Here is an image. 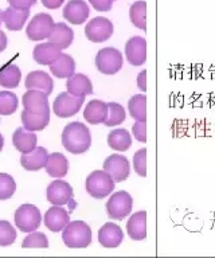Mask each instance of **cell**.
<instances>
[{"instance_id":"1","label":"cell","mask_w":215,"mask_h":258,"mask_svg":"<svg viewBox=\"0 0 215 258\" xmlns=\"http://www.w3.org/2000/svg\"><path fill=\"white\" fill-rule=\"evenodd\" d=\"M62 144L70 153L81 155L92 145V133L85 124L74 121L66 125L63 129Z\"/></svg>"},{"instance_id":"2","label":"cell","mask_w":215,"mask_h":258,"mask_svg":"<svg viewBox=\"0 0 215 258\" xmlns=\"http://www.w3.org/2000/svg\"><path fill=\"white\" fill-rule=\"evenodd\" d=\"M65 245L71 249H84L92 242V229L84 221L69 222L62 233Z\"/></svg>"},{"instance_id":"3","label":"cell","mask_w":215,"mask_h":258,"mask_svg":"<svg viewBox=\"0 0 215 258\" xmlns=\"http://www.w3.org/2000/svg\"><path fill=\"white\" fill-rule=\"evenodd\" d=\"M116 181L105 171H93L86 177V191L90 197L104 199L113 192Z\"/></svg>"},{"instance_id":"4","label":"cell","mask_w":215,"mask_h":258,"mask_svg":"<svg viewBox=\"0 0 215 258\" xmlns=\"http://www.w3.org/2000/svg\"><path fill=\"white\" fill-rule=\"evenodd\" d=\"M132 207H133V199L126 191H117L112 194L106 202L108 217L116 221H121L128 217L132 213Z\"/></svg>"},{"instance_id":"5","label":"cell","mask_w":215,"mask_h":258,"mask_svg":"<svg viewBox=\"0 0 215 258\" xmlns=\"http://www.w3.org/2000/svg\"><path fill=\"white\" fill-rule=\"evenodd\" d=\"M85 96H74L69 92L59 93L53 104V110L61 118L76 116L82 108Z\"/></svg>"},{"instance_id":"6","label":"cell","mask_w":215,"mask_h":258,"mask_svg":"<svg viewBox=\"0 0 215 258\" xmlns=\"http://www.w3.org/2000/svg\"><path fill=\"white\" fill-rule=\"evenodd\" d=\"M96 66L105 76H113L122 68V54L114 47L101 48L96 55Z\"/></svg>"},{"instance_id":"7","label":"cell","mask_w":215,"mask_h":258,"mask_svg":"<svg viewBox=\"0 0 215 258\" xmlns=\"http://www.w3.org/2000/svg\"><path fill=\"white\" fill-rule=\"evenodd\" d=\"M42 215L38 207L26 203L15 211V223L23 233H31L41 226Z\"/></svg>"},{"instance_id":"8","label":"cell","mask_w":215,"mask_h":258,"mask_svg":"<svg viewBox=\"0 0 215 258\" xmlns=\"http://www.w3.org/2000/svg\"><path fill=\"white\" fill-rule=\"evenodd\" d=\"M86 38L93 43H102L113 35V23L108 18H94L86 24L85 27Z\"/></svg>"},{"instance_id":"9","label":"cell","mask_w":215,"mask_h":258,"mask_svg":"<svg viewBox=\"0 0 215 258\" xmlns=\"http://www.w3.org/2000/svg\"><path fill=\"white\" fill-rule=\"evenodd\" d=\"M47 201L51 205L55 206H63V205H71L74 209L73 201V188L71 185L65 180H54L51 181L47 187V192H46Z\"/></svg>"},{"instance_id":"10","label":"cell","mask_w":215,"mask_h":258,"mask_svg":"<svg viewBox=\"0 0 215 258\" xmlns=\"http://www.w3.org/2000/svg\"><path fill=\"white\" fill-rule=\"evenodd\" d=\"M54 20L49 14H38L27 26L26 34L30 40H43L49 38L54 27Z\"/></svg>"},{"instance_id":"11","label":"cell","mask_w":215,"mask_h":258,"mask_svg":"<svg viewBox=\"0 0 215 258\" xmlns=\"http://www.w3.org/2000/svg\"><path fill=\"white\" fill-rule=\"evenodd\" d=\"M104 171L109 173L113 177V180L117 183L126 180L130 175L129 160L122 155L113 153L106 157L104 161Z\"/></svg>"},{"instance_id":"12","label":"cell","mask_w":215,"mask_h":258,"mask_svg":"<svg viewBox=\"0 0 215 258\" xmlns=\"http://www.w3.org/2000/svg\"><path fill=\"white\" fill-rule=\"evenodd\" d=\"M126 59L132 66H141L147 60V40L142 36H132L125 43Z\"/></svg>"},{"instance_id":"13","label":"cell","mask_w":215,"mask_h":258,"mask_svg":"<svg viewBox=\"0 0 215 258\" xmlns=\"http://www.w3.org/2000/svg\"><path fill=\"white\" fill-rule=\"evenodd\" d=\"M23 106L33 113L50 112V105L47 94L38 89H27L23 96Z\"/></svg>"},{"instance_id":"14","label":"cell","mask_w":215,"mask_h":258,"mask_svg":"<svg viewBox=\"0 0 215 258\" xmlns=\"http://www.w3.org/2000/svg\"><path fill=\"white\" fill-rule=\"evenodd\" d=\"M89 14L90 8L85 0H70L63 8V18L71 24L85 23Z\"/></svg>"},{"instance_id":"15","label":"cell","mask_w":215,"mask_h":258,"mask_svg":"<svg viewBox=\"0 0 215 258\" xmlns=\"http://www.w3.org/2000/svg\"><path fill=\"white\" fill-rule=\"evenodd\" d=\"M124 239V233L121 227L116 223L108 222L98 230V241L106 249H114L121 245Z\"/></svg>"},{"instance_id":"16","label":"cell","mask_w":215,"mask_h":258,"mask_svg":"<svg viewBox=\"0 0 215 258\" xmlns=\"http://www.w3.org/2000/svg\"><path fill=\"white\" fill-rule=\"evenodd\" d=\"M70 222V215L62 206H55L50 207L46 211L45 225L50 231L58 233L66 227V225Z\"/></svg>"},{"instance_id":"17","label":"cell","mask_w":215,"mask_h":258,"mask_svg":"<svg viewBox=\"0 0 215 258\" xmlns=\"http://www.w3.org/2000/svg\"><path fill=\"white\" fill-rule=\"evenodd\" d=\"M47 157H49L47 149L43 147H35V149H33L31 152L22 153L21 164L27 171H39L47 163Z\"/></svg>"},{"instance_id":"18","label":"cell","mask_w":215,"mask_h":258,"mask_svg":"<svg viewBox=\"0 0 215 258\" xmlns=\"http://www.w3.org/2000/svg\"><path fill=\"white\" fill-rule=\"evenodd\" d=\"M126 231L130 239L142 241L147 238V211H137L126 222Z\"/></svg>"},{"instance_id":"19","label":"cell","mask_w":215,"mask_h":258,"mask_svg":"<svg viewBox=\"0 0 215 258\" xmlns=\"http://www.w3.org/2000/svg\"><path fill=\"white\" fill-rule=\"evenodd\" d=\"M50 43H53L54 46L59 50H65L73 43L74 32L73 30L65 23H57L54 24L53 31L47 38Z\"/></svg>"},{"instance_id":"20","label":"cell","mask_w":215,"mask_h":258,"mask_svg":"<svg viewBox=\"0 0 215 258\" xmlns=\"http://www.w3.org/2000/svg\"><path fill=\"white\" fill-rule=\"evenodd\" d=\"M30 10H19V8L9 7L3 12V23L11 31H19L25 26V22L29 19Z\"/></svg>"},{"instance_id":"21","label":"cell","mask_w":215,"mask_h":258,"mask_svg":"<svg viewBox=\"0 0 215 258\" xmlns=\"http://www.w3.org/2000/svg\"><path fill=\"white\" fill-rule=\"evenodd\" d=\"M108 114V104L101 100H92L84 110V118L89 124H104Z\"/></svg>"},{"instance_id":"22","label":"cell","mask_w":215,"mask_h":258,"mask_svg":"<svg viewBox=\"0 0 215 258\" xmlns=\"http://www.w3.org/2000/svg\"><path fill=\"white\" fill-rule=\"evenodd\" d=\"M37 135L25 128H18L14 132L13 143L15 148L22 153H29L37 147Z\"/></svg>"},{"instance_id":"23","label":"cell","mask_w":215,"mask_h":258,"mask_svg":"<svg viewBox=\"0 0 215 258\" xmlns=\"http://www.w3.org/2000/svg\"><path fill=\"white\" fill-rule=\"evenodd\" d=\"M50 72L57 78H69L76 72V60L67 54H59L53 63H50Z\"/></svg>"},{"instance_id":"24","label":"cell","mask_w":215,"mask_h":258,"mask_svg":"<svg viewBox=\"0 0 215 258\" xmlns=\"http://www.w3.org/2000/svg\"><path fill=\"white\" fill-rule=\"evenodd\" d=\"M46 172L53 177H63L69 171V161L63 153H50L45 165Z\"/></svg>"},{"instance_id":"25","label":"cell","mask_w":215,"mask_h":258,"mask_svg":"<svg viewBox=\"0 0 215 258\" xmlns=\"http://www.w3.org/2000/svg\"><path fill=\"white\" fill-rule=\"evenodd\" d=\"M22 122L27 131H43L50 122V112L47 113H33L25 109L22 112Z\"/></svg>"},{"instance_id":"26","label":"cell","mask_w":215,"mask_h":258,"mask_svg":"<svg viewBox=\"0 0 215 258\" xmlns=\"http://www.w3.org/2000/svg\"><path fill=\"white\" fill-rule=\"evenodd\" d=\"M26 88L27 89H38L45 92L47 96L51 94L54 89V82L51 77L45 72H31L26 78Z\"/></svg>"},{"instance_id":"27","label":"cell","mask_w":215,"mask_h":258,"mask_svg":"<svg viewBox=\"0 0 215 258\" xmlns=\"http://www.w3.org/2000/svg\"><path fill=\"white\" fill-rule=\"evenodd\" d=\"M66 88H67V92L74 96H88L93 93V86H92V81L89 80V77H86L85 74H80V73L67 78Z\"/></svg>"},{"instance_id":"28","label":"cell","mask_w":215,"mask_h":258,"mask_svg":"<svg viewBox=\"0 0 215 258\" xmlns=\"http://www.w3.org/2000/svg\"><path fill=\"white\" fill-rule=\"evenodd\" d=\"M59 54H61V50L55 47L53 43L47 42V43L37 44L34 48L33 56L35 62H38L39 64L49 66L50 63H53L54 60L57 59Z\"/></svg>"},{"instance_id":"29","label":"cell","mask_w":215,"mask_h":258,"mask_svg":"<svg viewBox=\"0 0 215 258\" xmlns=\"http://www.w3.org/2000/svg\"><path fill=\"white\" fill-rule=\"evenodd\" d=\"M108 145L113 151H128L132 147V136L130 133L124 128L113 129L112 132L108 135Z\"/></svg>"},{"instance_id":"30","label":"cell","mask_w":215,"mask_h":258,"mask_svg":"<svg viewBox=\"0 0 215 258\" xmlns=\"http://www.w3.org/2000/svg\"><path fill=\"white\" fill-rule=\"evenodd\" d=\"M21 69L18 68L17 64L10 63L0 69V85H2L3 88H18V86H19V82H21Z\"/></svg>"},{"instance_id":"31","label":"cell","mask_w":215,"mask_h":258,"mask_svg":"<svg viewBox=\"0 0 215 258\" xmlns=\"http://www.w3.org/2000/svg\"><path fill=\"white\" fill-rule=\"evenodd\" d=\"M128 109L132 118L136 121H147V96L136 94L128 101Z\"/></svg>"},{"instance_id":"32","label":"cell","mask_w":215,"mask_h":258,"mask_svg":"<svg viewBox=\"0 0 215 258\" xmlns=\"http://www.w3.org/2000/svg\"><path fill=\"white\" fill-rule=\"evenodd\" d=\"M130 22L137 28L147 31V3L144 0L134 2L129 8Z\"/></svg>"},{"instance_id":"33","label":"cell","mask_w":215,"mask_h":258,"mask_svg":"<svg viewBox=\"0 0 215 258\" xmlns=\"http://www.w3.org/2000/svg\"><path fill=\"white\" fill-rule=\"evenodd\" d=\"M126 118L125 109L122 108L121 105L117 102H109L108 104V114L104 121L106 126H116V125L122 124Z\"/></svg>"},{"instance_id":"34","label":"cell","mask_w":215,"mask_h":258,"mask_svg":"<svg viewBox=\"0 0 215 258\" xmlns=\"http://www.w3.org/2000/svg\"><path fill=\"white\" fill-rule=\"evenodd\" d=\"M18 97L11 92H0V116H10L17 112Z\"/></svg>"},{"instance_id":"35","label":"cell","mask_w":215,"mask_h":258,"mask_svg":"<svg viewBox=\"0 0 215 258\" xmlns=\"http://www.w3.org/2000/svg\"><path fill=\"white\" fill-rule=\"evenodd\" d=\"M17 191V183L9 173H0V201H6L13 197Z\"/></svg>"},{"instance_id":"36","label":"cell","mask_w":215,"mask_h":258,"mask_svg":"<svg viewBox=\"0 0 215 258\" xmlns=\"http://www.w3.org/2000/svg\"><path fill=\"white\" fill-rule=\"evenodd\" d=\"M22 247H25V249H34V247L46 249V247H49V239L43 233L31 231V234H29L22 242Z\"/></svg>"},{"instance_id":"37","label":"cell","mask_w":215,"mask_h":258,"mask_svg":"<svg viewBox=\"0 0 215 258\" xmlns=\"http://www.w3.org/2000/svg\"><path fill=\"white\" fill-rule=\"evenodd\" d=\"M17 239V230L7 221H0V246L13 245Z\"/></svg>"},{"instance_id":"38","label":"cell","mask_w":215,"mask_h":258,"mask_svg":"<svg viewBox=\"0 0 215 258\" xmlns=\"http://www.w3.org/2000/svg\"><path fill=\"white\" fill-rule=\"evenodd\" d=\"M133 168L138 176H147V148L138 149L137 152L134 153Z\"/></svg>"},{"instance_id":"39","label":"cell","mask_w":215,"mask_h":258,"mask_svg":"<svg viewBox=\"0 0 215 258\" xmlns=\"http://www.w3.org/2000/svg\"><path fill=\"white\" fill-rule=\"evenodd\" d=\"M132 132L136 140L140 143H147V121H136Z\"/></svg>"},{"instance_id":"40","label":"cell","mask_w":215,"mask_h":258,"mask_svg":"<svg viewBox=\"0 0 215 258\" xmlns=\"http://www.w3.org/2000/svg\"><path fill=\"white\" fill-rule=\"evenodd\" d=\"M89 3L93 6L94 10L101 12H108L113 7V2L112 0H89Z\"/></svg>"},{"instance_id":"41","label":"cell","mask_w":215,"mask_h":258,"mask_svg":"<svg viewBox=\"0 0 215 258\" xmlns=\"http://www.w3.org/2000/svg\"><path fill=\"white\" fill-rule=\"evenodd\" d=\"M11 7L19 8V10H26V8H31L34 4L37 3V0H9Z\"/></svg>"},{"instance_id":"42","label":"cell","mask_w":215,"mask_h":258,"mask_svg":"<svg viewBox=\"0 0 215 258\" xmlns=\"http://www.w3.org/2000/svg\"><path fill=\"white\" fill-rule=\"evenodd\" d=\"M137 88L141 92H147V70L138 73L137 76Z\"/></svg>"},{"instance_id":"43","label":"cell","mask_w":215,"mask_h":258,"mask_svg":"<svg viewBox=\"0 0 215 258\" xmlns=\"http://www.w3.org/2000/svg\"><path fill=\"white\" fill-rule=\"evenodd\" d=\"M65 0H42V4L49 10H57L63 4Z\"/></svg>"},{"instance_id":"44","label":"cell","mask_w":215,"mask_h":258,"mask_svg":"<svg viewBox=\"0 0 215 258\" xmlns=\"http://www.w3.org/2000/svg\"><path fill=\"white\" fill-rule=\"evenodd\" d=\"M7 43H9V40H7V35H6L5 32L0 30V52L5 51L6 47H7Z\"/></svg>"},{"instance_id":"45","label":"cell","mask_w":215,"mask_h":258,"mask_svg":"<svg viewBox=\"0 0 215 258\" xmlns=\"http://www.w3.org/2000/svg\"><path fill=\"white\" fill-rule=\"evenodd\" d=\"M3 145H5V139H3L2 133H0V151L3 149Z\"/></svg>"},{"instance_id":"46","label":"cell","mask_w":215,"mask_h":258,"mask_svg":"<svg viewBox=\"0 0 215 258\" xmlns=\"http://www.w3.org/2000/svg\"><path fill=\"white\" fill-rule=\"evenodd\" d=\"M2 23H3V12L0 11V26H2Z\"/></svg>"},{"instance_id":"47","label":"cell","mask_w":215,"mask_h":258,"mask_svg":"<svg viewBox=\"0 0 215 258\" xmlns=\"http://www.w3.org/2000/svg\"><path fill=\"white\" fill-rule=\"evenodd\" d=\"M112 2H114V0H112Z\"/></svg>"}]
</instances>
